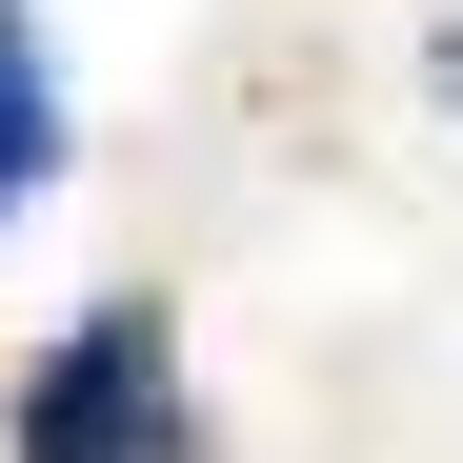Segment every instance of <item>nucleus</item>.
Instances as JSON below:
<instances>
[{
    "mask_svg": "<svg viewBox=\"0 0 463 463\" xmlns=\"http://www.w3.org/2000/svg\"><path fill=\"white\" fill-rule=\"evenodd\" d=\"M21 463H202V403H182V323L162 302H81L41 343V383L0 403Z\"/></svg>",
    "mask_w": 463,
    "mask_h": 463,
    "instance_id": "1",
    "label": "nucleus"
},
{
    "mask_svg": "<svg viewBox=\"0 0 463 463\" xmlns=\"http://www.w3.org/2000/svg\"><path fill=\"white\" fill-rule=\"evenodd\" d=\"M41 182H61V81H41V21L0 0V222H21Z\"/></svg>",
    "mask_w": 463,
    "mask_h": 463,
    "instance_id": "2",
    "label": "nucleus"
},
{
    "mask_svg": "<svg viewBox=\"0 0 463 463\" xmlns=\"http://www.w3.org/2000/svg\"><path fill=\"white\" fill-rule=\"evenodd\" d=\"M423 81H443V101H463V21H443V61H423Z\"/></svg>",
    "mask_w": 463,
    "mask_h": 463,
    "instance_id": "3",
    "label": "nucleus"
}]
</instances>
